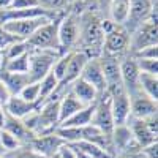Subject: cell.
<instances>
[{"mask_svg": "<svg viewBox=\"0 0 158 158\" xmlns=\"http://www.w3.org/2000/svg\"><path fill=\"white\" fill-rule=\"evenodd\" d=\"M139 74H141V71H139L136 60L133 57L125 59L120 63V79H122V85L128 94V97L141 92L139 90Z\"/></svg>", "mask_w": 158, "mask_h": 158, "instance_id": "9c48e42d", "label": "cell"}, {"mask_svg": "<svg viewBox=\"0 0 158 158\" xmlns=\"http://www.w3.org/2000/svg\"><path fill=\"white\" fill-rule=\"evenodd\" d=\"M142 152H144V155H146L147 158H158V144L156 142L155 144H150V146L144 147Z\"/></svg>", "mask_w": 158, "mask_h": 158, "instance_id": "7bdbcfd3", "label": "cell"}, {"mask_svg": "<svg viewBox=\"0 0 158 158\" xmlns=\"http://www.w3.org/2000/svg\"><path fill=\"white\" fill-rule=\"evenodd\" d=\"M59 18L52 19L41 25L30 38L25 40L30 51H59L62 52L59 46V38H57V27H59Z\"/></svg>", "mask_w": 158, "mask_h": 158, "instance_id": "6da1fadb", "label": "cell"}, {"mask_svg": "<svg viewBox=\"0 0 158 158\" xmlns=\"http://www.w3.org/2000/svg\"><path fill=\"white\" fill-rule=\"evenodd\" d=\"M54 133L65 142V144H74L82 139V128L74 127H57Z\"/></svg>", "mask_w": 158, "mask_h": 158, "instance_id": "f1b7e54d", "label": "cell"}, {"mask_svg": "<svg viewBox=\"0 0 158 158\" xmlns=\"http://www.w3.org/2000/svg\"><path fill=\"white\" fill-rule=\"evenodd\" d=\"M52 19L49 18H33V19H24V21H11L3 24V29L10 32L11 35H15L18 40L25 41L27 38H30L41 25L49 22Z\"/></svg>", "mask_w": 158, "mask_h": 158, "instance_id": "8992f818", "label": "cell"}, {"mask_svg": "<svg viewBox=\"0 0 158 158\" xmlns=\"http://www.w3.org/2000/svg\"><path fill=\"white\" fill-rule=\"evenodd\" d=\"M111 98V112L115 125H125L130 118V97L125 90L109 95Z\"/></svg>", "mask_w": 158, "mask_h": 158, "instance_id": "2e32d148", "label": "cell"}, {"mask_svg": "<svg viewBox=\"0 0 158 158\" xmlns=\"http://www.w3.org/2000/svg\"><path fill=\"white\" fill-rule=\"evenodd\" d=\"M117 158H147V156L144 155L142 149H136V150H131V152H127V153L118 155Z\"/></svg>", "mask_w": 158, "mask_h": 158, "instance_id": "ee69618b", "label": "cell"}, {"mask_svg": "<svg viewBox=\"0 0 158 158\" xmlns=\"http://www.w3.org/2000/svg\"><path fill=\"white\" fill-rule=\"evenodd\" d=\"M57 155H59V158H76V153H74V150H73V149L68 146V144H63V146L59 149Z\"/></svg>", "mask_w": 158, "mask_h": 158, "instance_id": "60d3db41", "label": "cell"}, {"mask_svg": "<svg viewBox=\"0 0 158 158\" xmlns=\"http://www.w3.org/2000/svg\"><path fill=\"white\" fill-rule=\"evenodd\" d=\"M82 108H84V104L74 97V94H73L71 90L67 92L65 95H62L60 100H59V117H60V123L63 120H67V118H70L77 111H81Z\"/></svg>", "mask_w": 158, "mask_h": 158, "instance_id": "603a6c76", "label": "cell"}, {"mask_svg": "<svg viewBox=\"0 0 158 158\" xmlns=\"http://www.w3.org/2000/svg\"><path fill=\"white\" fill-rule=\"evenodd\" d=\"M98 3H100L101 6H109V3H111V0H98Z\"/></svg>", "mask_w": 158, "mask_h": 158, "instance_id": "681fc988", "label": "cell"}, {"mask_svg": "<svg viewBox=\"0 0 158 158\" xmlns=\"http://www.w3.org/2000/svg\"><path fill=\"white\" fill-rule=\"evenodd\" d=\"M8 98H10L8 90H6V87L3 85V82L0 81V104H2V106H5V103L8 101Z\"/></svg>", "mask_w": 158, "mask_h": 158, "instance_id": "f6af8a7d", "label": "cell"}, {"mask_svg": "<svg viewBox=\"0 0 158 158\" xmlns=\"http://www.w3.org/2000/svg\"><path fill=\"white\" fill-rule=\"evenodd\" d=\"M95 104H97V103L84 106L81 111H77L76 114H73L70 118L63 120L59 127H74V128H82V127L90 125L92 117H94V111H95Z\"/></svg>", "mask_w": 158, "mask_h": 158, "instance_id": "cb8c5ba5", "label": "cell"}, {"mask_svg": "<svg viewBox=\"0 0 158 158\" xmlns=\"http://www.w3.org/2000/svg\"><path fill=\"white\" fill-rule=\"evenodd\" d=\"M2 130H5V131H8L10 135H13L22 144V146H25V144L29 146V142L33 139V135L24 127L21 118H16V117H13L10 114L5 115V123H3V128Z\"/></svg>", "mask_w": 158, "mask_h": 158, "instance_id": "ffe728a7", "label": "cell"}, {"mask_svg": "<svg viewBox=\"0 0 158 158\" xmlns=\"http://www.w3.org/2000/svg\"><path fill=\"white\" fill-rule=\"evenodd\" d=\"M15 41H19V40L15 35H11L10 32H6L3 29V25H0V51H5L10 44H13Z\"/></svg>", "mask_w": 158, "mask_h": 158, "instance_id": "74e56055", "label": "cell"}, {"mask_svg": "<svg viewBox=\"0 0 158 158\" xmlns=\"http://www.w3.org/2000/svg\"><path fill=\"white\" fill-rule=\"evenodd\" d=\"M139 90L150 100L158 101V77L153 74H139Z\"/></svg>", "mask_w": 158, "mask_h": 158, "instance_id": "484cf974", "label": "cell"}, {"mask_svg": "<svg viewBox=\"0 0 158 158\" xmlns=\"http://www.w3.org/2000/svg\"><path fill=\"white\" fill-rule=\"evenodd\" d=\"M62 54L59 51H30L29 52V77L30 82H40L51 71L54 62Z\"/></svg>", "mask_w": 158, "mask_h": 158, "instance_id": "3957f363", "label": "cell"}, {"mask_svg": "<svg viewBox=\"0 0 158 158\" xmlns=\"http://www.w3.org/2000/svg\"><path fill=\"white\" fill-rule=\"evenodd\" d=\"M71 92L74 94V97L81 101L84 106H87V104H94L98 101V92L92 87L89 82H85L84 79L77 77L76 81L71 84Z\"/></svg>", "mask_w": 158, "mask_h": 158, "instance_id": "7402d4cb", "label": "cell"}, {"mask_svg": "<svg viewBox=\"0 0 158 158\" xmlns=\"http://www.w3.org/2000/svg\"><path fill=\"white\" fill-rule=\"evenodd\" d=\"M0 158H5V156H2V155H0Z\"/></svg>", "mask_w": 158, "mask_h": 158, "instance_id": "db71d44e", "label": "cell"}, {"mask_svg": "<svg viewBox=\"0 0 158 158\" xmlns=\"http://www.w3.org/2000/svg\"><path fill=\"white\" fill-rule=\"evenodd\" d=\"M38 2V6L43 8L49 13H54L57 15L59 11H62L65 6L70 3V0H36Z\"/></svg>", "mask_w": 158, "mask_h": 158, "instance_id": "e575fe53", "label": "cell"}, {"mask_svg": "<svg viewBox=\"0 0 158 158\" xmlns=\"http://www.w3.org/2000/svg\"><path fill=\"white\" fill-rule=\"evenodd\" d=\"M90 123L94 127H97L98 130H101L104 135L111 136L112 130H114V118H112V112H111V98H109V95H108L106 100L101 98L100 101H97L94 117H92Z\"/></svg>", "mask_w": 158, "mask_h": 158, "instance_id": "52a82bcc", "label": "cell"}, {"mask_svg": "<svg viewBox=\"0 0 158 158\" xmlns=\"http://www.w3.org/2000/svg\"><path fill=\"white\" fill-rule=\"evenodd\" d=\"M3 62V51H0V63Z\"/></svg>", "mask_w": 158, "mask_h": 158, "instance_id": "f907efd6", "label": "cell"}, {"mask_svg": "<svg viewBox=\"0 0 158 158\" xmlns=\"http://www.w3.org/2000/svg\"><path fill=\"white\" fill-rule=\"evenodd\" d=\"M142 120L147 123L149 130L156 136V135H158V118H156V114H153V115H150V117H147V118H142Z\"/></svg>", "mask_w": 158, "mask_h": 158, "instance_id": "b9f144b4", "label": "cell"}, {"mask_svg": "<svg viewBox=\"0 0 158 158\" xmlns=\"http://www.w3.org/2000/svg\"><path fill=\"white\" fill-rule=\"evenodd\" d=\"M71 146H74L76 149L85 152V153L90 155L92 158H117V156L109 155L106 150H103L101 147L95 146V144H92V142H87V141H77V142L71 144Z\"/></svg>", "mask_w": 158, "mask_h": 158, "instance_id": "f546056e", "label": "cell"}, {"mask_svg": "<svg viewBox=\"0 0 158 158\" xmlns=\"http://www.w3.org/2000/svg\"><path fill=\"white\" fill-rule=\"evenodd\" d=\"M0 146H2V149L5 150V155L6 153H10V152H15V150H18L19 147H22V144L13 136V135H10L8 131H5V130H0Z\"/></svg>", "mask_w": 158, "mask_h": 158, "instance_id": "d6a6232c", "label": "cell"}, {"mask_svg": "<svg viewBox=\"0 0 158 158\" xmlns=\"http://www.w3.org/2000/svg\"><path fill=\"white\" fill-rule=\"evenodd\" d=\"M57 38L60 49H68L79 41V21L76 16L68 15L59 21Z\"/></svg>", "mask_w": 158, "mask_h": 158, "instance_id": "5b68a950", "label": "cell"}, {"mask_svg": "<svg viewBox=\"0 0 158 158\" xmlns=\"http://www.w3.org/2000/svg\"><path fill=\"white\" fill-rule=\"evenodd\" d=\"M89 57L84 54L82 51H74L71 52V57H70V62H68V67H67V71H65V76L60 81L59 85H63V84H73L76 79L81 76L85 63H87Z\"/></svg>", "mask_w": 158, "mask_h": 158, "instance_id": "ac0fdd59", "label": "cell"}, {"mask_svg": "<svg viewBox=\"0 0 158 158\" xmlns=\"http://www.w3.org/2000/svg\"><path fill=\"white\" fill-rule=\"evenodd\" d=\"M156 114V101L150 100L142 92L130 97V117L133 118H147Z\"/></svg>", "mask_w": 158, "mask_h": 158, "instance_id": "4fadbf2b", "label": "cell"}, {"mask_svg": "<svg viewBox=\"0 0 158 158\" xmlns=\"http://www.w3.org/2000/svg\"><path fill=\"white\" fill-rule=\"evenodd\" d=\"M38 108H40V104H36V103H29V101L22 100L19 95L10 97L8 101L5 103V106H3V109H5L6 114L16 117V118H24L25 115H29L30 112L36 111Z\"/></svg>", "mask_w": 158, "mask_h": 158, "instance_id": "d6986e66", "label": "cell"}, {"mask_svg": "<svg viewBox=\"0 0 158 158\" xmlns=\"http://www.w3.org/2000/svg\"><path fill=\"white\" fill-rule=\"evenodd\" d=\"M135 59H158V44L156 46H149L144 48L138 52H135Z\"/></svg>", "mask_w": 158, "mask_h": 158, "instance_id": "f35d334b", "label": "cell"}, {"mask_svg": "<svg viewBox=\"0 0 158 158\" xmlns=\"http://www.w3.org/2000/svg\"><path fill=\"white\" fill-rule=\"evenodd\" d=\"M111 141H112L114 152H117V156L122 155V153H127V152H131V150L141 149L136 144L133 133H131V130L127 123L114 127L112 133H111Z\"/></svg>", "mask_w": 158, "mask_h": 158, "instance_id": "ba28073f", "label": "cell"}, {"mask_svg": "<svg viewBox=\"0 0 158 158\" xmlns=\"http://www.w3.org/2000/svg\"><path fill=\"white\" fill-rule=\"evenodd\" d=\"M5 115H6L5 109H3V108H0V130L3 128V123H5Z\"/></svg>", "mask_w": 158, "mask_h": 158, "instance_id": "7dc6e473", "label": "cell"}, {"mask_svg": "<svg viewBox=\"0 0 158 158\" xmlns=\"http://www.w3.org/2000/svg\"><path fill=\"white\" fill-rule=\"evenodd\" d=\"M155 5L156 0H130V13L127 22H131L133 27H139L141 24L149 21Z\"/></svg>", "mask_w": 158, "mask_h": 158, "instance_id": "9a60e30c", "label": "cell"}, {"mask_svg": "<svg viewBox=\"0 0 158 158\" xmlns=\"http://www.w3.org/2000/svg\"><path fill=\"white\" fill-rule=\"evenodd\" d=\"M51 158H59V155H57V153H56V155H52V156H51Z\"/></svg>", "mask_w": 158, "mask_h": 158, "instance_id": "f5cc1de1", "label": "cell"}, {"mask_svg": "<svg viewBox=\"0 0 158 158\" xmlns=\"http://www.w3.org/2000/svg\"><path fill=\"white\" fill-rule=\"evenodd\" d=\"M70 57H71V52H65V54H62V56L54 62V65H52V68H51V73L59 79V84H60V81H62L63 76H65V71H67Z\"/></svg>", "mask_w": 158, "mask_h": 158, "instance_id": "1f68e13d", "label": "cell"}, {"mask_svg": "<svg viewBox=\"0 0 158 158\" xmlns=\"http://www.w3.org/2000/svg\"><path fill=\"white\" fill-rule=\"evenodd\" d=\"M13 0H0V10H5V8H10Z\"/></svg>", "mask_w": 158, "mask_h": 158, "instance_id": "c3c4849f", "label": "cell"}, {"mask_svg": "<svg viewBox=\"0 0 158 158\" xmlns=\"http://www.w3.org/2000/svg\"><path fill=\"white\" fill-rule=\"evenodd\" d=\"M79 38H81L82 44L90 49H97L98 52L103 49V40L104 33L101 30V21L95 15H85L82 16L81 22H79ZM87 51H82L84 54Z\"/></svg>", "mask_w": 158, "mask_h": 158, "instance_id": "7a4b0ae2", "label": "cell"}, {"mask_svg": "<svg viewBox=\"0 0 158 158\" xmlns=\"http://www.w3.org/2000/svg\"><path fill=\"white\" fill-rule=\"evenodd\" d=\"M3 71L8 73H21V74H29V52L3 62Z\"/></svg>", "mask_w": 158, "mask_h": 158, "instance_id": "83f0119b", "label": "cell"}, {"mask_svg": "<svg viewBox=\"0 0 158 158\" xmlns=\"http://www.w3.org/2000/svg\"><path fill=\"white\" fill-rule=\"evenodd\" d=\"M25 52H29V48H27V43L19 40V41H15L13 44H10L5 51H3V60H11V59H16Z\"/></svg>", "mask_w": 158, "mask_h": 158, "instance_id": "4dcf8cb0", "label": "cell"}, {"mask_svg": "<svg viewBox=\"0 0 158 158\" xmlns=\"http://www.w3.org/2000/svg\"><path fill=\"white\" fill-rule=\"evenodd\" d=\"M135 60H136V65H138V68H139L141 73L156 76V73H158V62L155 59H135Z\"/></svg>", "mask_w": 158, "mask_h": 158, "instance_id": "d590c367", "label": "cell"}, {"mask_svg": "<svg viewBox=\"0 0 158 158\" xmlns=\"http://www.w3.org/2000/svg\"><path fill=\"white\" fill-rule=\"evenodd\" d=\"M68 146L74 150V153H76V158H92L90 155H87L85 152H82V150H79V149H76L74 146H71V144H68Z\"/></svg>", "mask_w": 158, "mask_h": 158, "instance_id": "bcb514c9", "label": "cell"}, {"mask_svg": "<svg viewBox=\"0 0 158 158\" xmlns=\"http://www.w3.org/2000/svg\"><path fill=\"white\" fill-rule=\"evenodd\" d=\"M109 16L115 25H122L128 19L130 13V0H111L109 3Z\"/></svg>", "mask_w": 158, "mask_h": 158, "instance_id": "d4e9b609", "label": "cell"}, {"mask_svg": "<svg viewBox=\"0 0 158 158\" xmlns=\"http://www.w3.org/2000/svg\"><path fill=\"white\" fill-rule=\"evenodd\" d=\"M0 81L6 87L10 97L19 95V92L30 82L29 74H21V73H8V71H0Z\"/></svg>", "mask_w": 158, "mask_h": 158, "instance_id": "44dd1931", "label": "cell"}, {"mask_svg": "<svg viewBox=\"0 0 158 158\" xmlns=\"http://www.w3.org/2000/svg\"><path fill=\"white\" fill-rule=\"evenodd\" d=\"M33 18H49V19H56L57 15L49 13L40 6L35 8H27V10H11L5 8L0 10V25H3L11 21H24V19H33Z\"/></svg>", "mask_w": 158, "mask_h": 158, "instance_id": "30bf717a", "label": "cell"}, {"mask_svg": "<svg viewBox=\"0 0 158 158\" xmlns=\"http://www.w3.org/2000/svg\"><path fill=\"white\" fill-rule=\"evenodd\" d=\"M38 6L36 0H13L10 8L11 10H27V8H35Z\"/></svg>", "mask_w": 158, "mask_h": 158, "instance_id": "ab89813d", "label": "cell"}, {"mask_svg": "<svg viewBox=\"0 0 158 158\" xmlns=\"http://www.w3.org/2000/svg\"><path fill=\"white\" fill-rule=\"evenodd\" d=\"M79 77L84 79L85 82H89L98 92V95H101V94L106 92V81H104V76H103V71H101V65H100L98 59H89Z\"/></svg>", "mask_w": 158, "mask_h": 158, "instance_id": "5bb4252c", "label": "cell"}, {"mask_svg": "<svg viewBox=\"0 0 158 158\" xmlns=\"http://www.w3.org/2000/svg\"><path fill=\"white\" fill-rule=\"evenodd\" d=\"M130 44V35L122 25H114V29L104 35L103 40V51L108 56L114 57L125 52Z\"/></svg>", "mask_w": 158, "mask_h": 158, "instance_id": "277c9868", "label": "cell"}, {"mask_svg": "<svg viewBox=\"0 0 158 158\" xmlns=\"http://www.w3.org/2000/svg\"><path fill=\"white\" fill-rule=\"evenodd\" d=\"M5 158H46V156L40 155L38 152H35V150L30 149V147H24V146H22V147H19V149L15 150V152L6 153Z\"/></svg>", "mask_w": 158, "mask_h": 158, "instance_id": "8d00e7d4", "label": "cell"}, {"mask_svg": "<svg viewBox=\"0 0 158 158\" xmlns=\"http://www.w3.org/2000/svg\"><path fill=\"white\" fill-rule=\"evenodd\" d=\"M158 29H156V24L153 22H144L141 24L135 36H133V41H131V49H133V54L144 48H149V46H156L158 43Z\"/></svg>", "mask_w": 158, "mask_h": 158, "instance_id": "7c38bea8", "label": "cell"}, {"mask_svg": "<svg viewBox=\"0 0 158 158\" xmlns=\"http://www.w3.org/2000/svg\"><path fill=\"white\" fill-rule=\"evenodd\" d=\"M0 155H2V156H5V150L2 149V146H0Z\"/></svg>", "mask_w": 158, "mask_h": 158, "instance_id": "816d5d0a", "label": "cell"}, {"mask_svg": "<svg viewBox=\"0 0 158 158\" xmlns=\"http://www.w3.org/2000/svg\"><path fill=\"white\" fill-rule=\"evenodd\" d=\"M59 89V79L51 71L40 81V104H43L46 100H49Z\"/></svg>", "mask_w": 158, "mask_h": 158, "instance_id": "4316f807", "label": "cell"}, {"mask_svg": "<svg viewBox=\"0 0 158 158\" xmlns=\"http://www.w3.org/2000/svg\"><path fill=\"white\" fill-rule=\"evenodd\" d=\"M127 125L130 127L131 133H133V138H135L136 144H138L141 149H144V147L150 146V144H155L156 142V136L149 130L147 123L144 122L142 118H133V117H130Z\"/></svg>", "mask_w": 158, "mask_h": 158, "instance_id": "e0dca14e", "label": "cell"}, {"mask_svg": "<svg viewBox=\"0 0 158 158\" xmlns=\"http://www.w3.org/2000/svg\"><path fill=\"white\" fill-rule=\"evenodd\" d=\"M19 97L29 103L40 104V82H29L19 92Z\"/></svg>", "mask_w": 158, "mask_h": 158, "instance_id": "836d02e7", "label": "cell"}, {"mask_svg": "<svg viewBox=\"0 0 158 158\" xmlns=\"http://www.w3.org/2000/svg\"><path fill=\"white\" fill-rule=\"evenodd\" d=\"M63 141L52 131L49 135H40V136H33V139L29 142V147L33 149L35 152H38L40 155H43L46 158H51L52 155H56L59 152V149L63 146Z\"/></svg>", "mask_w": 158, "mask_h": 158, "instance_id": "8fae6325", "label": "cell"}]
</instances>
